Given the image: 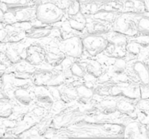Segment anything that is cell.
Here are the masks:
<instances>
[{"label": "cell", "mask_w": 149, "mask_h": 139, "mask_svg": "<svg viewBox=\"0 0 149 139\" xmlns=\"http://www.w3.org/2000/svg\"><path fill=\"white\" fill-rule=\"evenodd\" d=\"M133 71L140 81L145 85L149 84V68L143 62L137 61L134 63Z\"/></svg>", "instance_id": "cell-6"}, {"label": "cell", "mask_w": 149, "mask_h": 139, "mask_svg": "<svg viewBox=\"0 0 149 139\" xmlns=\"http://www.w3.org/2000/svg\"><path fill=\"white\" fill-rule=\"evenodd\" d=\"M46 52L39 46H31L28 48L26 52V60L33 65H40L45 59Z\"/></svg>", "instance_id": "cell-5"}, {"label": "cell", "mask_w": 149, "mask_h": 139, "mask_svg": "<svg viewBox=\"0 0 149 139\" xmlns=\"http://www.w3.org/2000/svg\"><path fill=\"white\" fill-rule=\"evenodd\" d=\"M147 136H148V138H149V129H148V132H147Z\"/></svg>", "instance_id": "cell-24"}, {"label": "cell", "mask_w": 149, "mask_h": 139, "mask_svg": "<svg viewBox=\"0 0 149 139\" xmlns=\"http://www.w3.org/2000/svg\"><path fill=\"white\" fill-rule=\"evenodd\" d=\"M70 70H71L72 75L77 77H80V78L84 76V74H85V72H84V70L82 67V66L80 64L75 63V62L71 65V67H70Z\"/></svg>", "instance_id": "cell-17"}, {"label": "cell", "mask_w": 149, "mask_h": 139, "mask_svg": "<svg viewBox=\"0 0 149 139\" xmlns=\"http://www.w3.org/2000/svg\"><path fill=\"white\" fill-rule=\"evenodd\" d=\"M13 96L20 103L23 105H29L31 101V97L27 90L24 88H17L13 92Z\"/></svg>", "instance_id": "cell-8"}, {"label": "cell", "mask_w": 149, "mask_h": 139, "mask_svg": "<svg viewBox=\"0 0 149 139\" xmlns=\"http://www.w3.org/2000/svg\"><path fill=\"white\" fill-rule=\"evenodd\" d=\"M117 107L120 111L125 113H130L134 110L133 106L125 101H120L117 104Z\"/></svg>", "instance_id": "cell-19"}, {"label": "cell", "mask_w": 149, "mask_h": 139, "mask_svg": "<svg viewBox=\"0 0 149 139\" xmlns=\"http://www.w3.org/2000/svg\"><path fill=\"white\" fill-rule=\"evenodd\" d=\"M68 24H69V27L73 30H75L77 31H81L87 26V19L84 17V14L81 12H79L78 14L72 16L70 18Z\"/></svg>", "instance_id": "cell-7"}, {"label": "cell", "mask_w": 149, "mask_h": 139, "mask_svg": "<svg viewBox=\"0 0 149 139\" xmlns=\"http://www.w3.org/2000/svg\"><path fill=\"white\" fill-rule=\"evenodd\" d=\"M84 49L91 56H96L106 50L109 46V41L103 36L90 35L82 39Z\"/></svg>", "instance_id": "cell-2"}, {"label": "cell", "mask_w": 149, "mask_h": 139, "mask_svg": "<svg viewBox=\"0 0 149 139\" xmlns=\"http://www.w3.org/2000/svg\"><path fill=\"white\" fill-rule=\"evenodd\" d=\"M45 59L47 62L51 65H58V63H61L63 61L64 58L62 54H57L54 53H47L46 56H45Z\"/></svg>", "instance_id": "cell-14"}, {"label": "cell", "mask_w": 149, "mask_h": 139, "mask_svg": "<svg viewBox=\"0 0 149 139\" xmlns=\"http://www.w3.org/2000/svg\"><path fill=\"white\" fill-rule=\"evenodd\" d=\"M6 56L12 63H16L20 59L19 54L13 48H9L6 52Z\"/></svg>", "instance_id": "cell-18"}, {"label": "cell", "mask_w": 149, "mask_h": 139, "mask_svg": "<svg viewBox=\"0 0 149 139\" xmlns=\"http://www.w3.org/2000/svg\"><path fill=\"white\" fill-rule=\"evenodd\" d=\"M15 17L20 22L26 21L31 17V10H29L26 7L24 8L23 7L21 10L16 11V12L15 13Z\"/></svg>", "instance_id": "cell-13"}, {"label": "cell", "mask_w": 149, "mask_h": 139, "mask_svg": "<svg viewBox=\"0 0 149 139\" xmlns=\"http://www.w3.org/2000/svg\"><path fill=\"white\" fill-rule=\"evenodd\" d=\"M7 35H8V32L7 29L0 28V41H4L7 40Z\"/></svg>", "instance_id": "cell-20"}, {"label": "cell", "mask_w": 149, "mask_h": 139, "mask_svg": "<svg viewBox=\"0 0 149 139\" xmlns=\"http://www.w3.org/2000/svg\"><path fill=\"white\" fill-rule=\"evenodd\" d=\"M138 32L145 36H149V17H143L137 23Z\"/></svg>", "instance_id": "cell-11"}, {"label": "cell", "mask_w": 149, "mask_h": 139, "mask_svg": "<svg viewBox=\"0 0 149 139\" xmlns=\"http://www.w3.org/2000/svg\"><path fill=\"white\" fill-rule=\"evenodd\" d=\"M126 69V62L122 58H118L115 61L113 66V70L116 74H121Z\"/></svg>", "instance_id": "cell-15"}, {"label": "cell", "mask_w": 149, "mask_h": 139, "mask_svg": "<svg viewBox=\"0 0 149 139\" xmlns=\"http://www.w3.org/2000/svg\"><path fill=\"white\" fill-rule=\"evenodd\" d=\"M77 96L82 100H90L93 96V91L86 85H79L76 88Z\"/></svg>", "instance_id": "cell-10"}, {"label": "cell", "mask_w": 149, "mask_h": 139, "mask_svg": "<svg viewBox=\"0 0 149 139\" xmlns=\"http://www.w3.org/2000/svg\"><path fill=\"white\" fill-rule=\"evenodd\" d=\"M12 110L11 109H5L1 111H0V117H7L11 114Z\"/></svg>", "instance_id": "cell-21"}, {"label": "cell", "mask_w": 149, "mask_h": 139, "mask_svg": "<svg viewBox=\"0 0 149 139\" xmlns=\"http://www.w3.org/2000/svg\"><path fill=\"white\" fill-rule=\"evenodd\" d=\"M141 45L137 43L135 41L127 43L126 50L128 53L131 54L132 55H137L140 52L141 49Z\"/></svg>", "instance_id": "cell-16"}, {"label": "cell", "mask_w": 149, "mask_h": 139, "mask_svg": "<svg viewBox=\"0 0 149 139\" xmlns=\"http://www.w3.org/2000/svg\"><path fill=\"white\" fill-rule=\"evenodd\" d=\"M81 12V4L79 0H72L67 7V12L70 16H74Z\"/></svg>", "instance_id": "cell-12"}, {"label": "cell", "mask_w": 149, "mask_h": 139, "mask_svg": "<svg viewBox=\"0 0 149 139\" xmlns=\"http://www.w3.org/2000/svg\"><path fill=\"white\" fill-rule=\"evenodd\" d=\"M113 30L120 34L130 36L138 33L137 23L127 14H123L115 20Z\"/></svg>", "instance_id": "cell-4"}, {"label": "cell", "mask_w": 149, "mask_h": 139, "mask_svg": "<svg viewBox=\"0 0 149 139\" xmlns=\"http://www.w3.org/2000/svg\"><path fill=\"white\" fill-rule=\"evenodd\" d=\"M60 49L63 53L69 57H79L81 55L84 49L82 39L77 36L69 38L61 43Z\"/></svg>", "instance_id": "cell-3"}, {"label": "cell", "mask_w": 149, "mask_h": 139, "mask_svg": "<svg viewBox=\"0 0 149 139\" xmlns=\"http://www.w3.org/2000/svg\"><path fill=\"white\" fill-rule=\"evenodd\" d=\"M4 19V12L3 11L2 9L0 7V22H2Z\"/></svg>", "instance_id": "cell-22"}, {"label": "cell", "mask_w": 149, "mask_h": 139, "mask_svg": "<svg viewBox=\"0 0 149 139\" xmlns=\"http://www.w3.org/2000/svg\"><path fill=\"white\" fill-rule=\"evenodd\" d=\"M51 33V30L49 28H38L31 29L28 33H26V36L33 39H39V38L46 37L49 36Z\"/></svg>", "instance_id": "cell-9"}, {"label": "cell", "mask_w": 149, "mask_h": 139, "mask_svg": "<svg viewBox=\"0 0 149 139\" xmlns=\"http://www.w3.org/2000/svg\"><path fill=\"white\" fill-rule=\"evenodd\" d=\"M5 95H4V91H3V89L2 88H0V99H4V98H5Z\"/></svg>", "instance_id": "cell-23"}, {"label": "cell", "mask_w": 149, "mask_h": 139, "mask_svg": "<svg viewBox=\"0 0 149 139\" xmlns=\"http://www.w3.org/2000/svg\"><path fill=\"white\" fill-rule=\"evenodd\" d=\"M35 15L39 21L45 24H52L60 21L64 12L56 4L51 1L39 3L36 7Z\"/></svg>", "instance_id": "cell-1"}]
</instances>
